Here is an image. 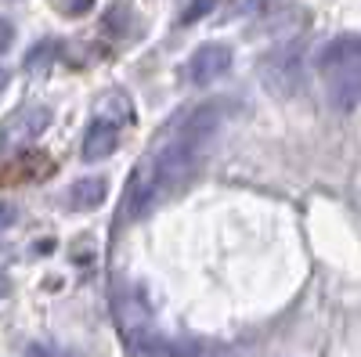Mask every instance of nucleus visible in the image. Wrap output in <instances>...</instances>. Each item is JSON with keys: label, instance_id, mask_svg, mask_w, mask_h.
Here are the masks:
<instances>
[{"label": "nucleus", "instance_id": "1", "mask_svg": "<svg viewBox=\"0 0 361 357\" xmlns=\"http://www.w3.org/2000/svg\"><path fill=\"white\" fill-rule=\"evenodd\" d=\"M300 76H304V40H286L271 54H264L260 80H264V87L271 94H279V98L293 94Z\"/></svg>", "mask_w": 361, "mask_h": 357}, {"label": "nucleus", "instance_id": "2", "mask_svg": "<svg viewBox=\"0 0 361 357\" xmlns=\"http://www.w3.org/2000/svg\"><path fill=\"white\" fill-rule=\"evenodd\" d=\"M47 127H51V108L47 105H22L18 112H11L4 123H0V156L37 141Z\"/></svg>", "mask_w": 361, "mask_h": 357}, {"label": "nucleus", "instance_id": "3", "mask_svg": "<svg viewBox=\"0 0 361 357\" xmlns=\"http://www.w3.org/2000/svg\"><path fill=\"white\" fill-rule=\"evenodd\" d=\"M228 112H231V101H202V105H195V108L185 115V123H180L177 134L202 148L209 137L221 130V123L228 119Z\"/></svg>", "mask_w": 361, "mask_h": 357}, {"label": "nucleus", "instance_id": "4", "mask_svg": "<svg viewBox=\"0 0 361 357\" xmlns=\"http://www.w3.org/2000/svg\"><path fill=\"white\" fill-rule=\"evenodd\" d=\"M231 62H235V54H231L228 44H202V47H195V54L188 58V69H185V73H188V80H192L195 87H206V83L228 76Z\"/></svg>", "mask_w": 361, "mask_h": 357}, {"label": "nucleus", "instance_id": "5", "mask_svg": "<svg viewBox=\"0 0 361 357\" xmlns=\"http://www.w3.org/2000/svg\"><path fill=\"white\" fill-rule=\"evenodd\" d=\"M116 144H119V119L102 115L83 134V159L87 163H98V159H105V156L116 152Z\"/></svg>", "mask_w": 361, "mask_h": 357}, {"label": "nucleus", "instance_id": "6", "mask_svg": "<svg viewBox=\"0 0 361 357\" xmlns=\"http://www.w3.org/2000/svg\"><path fill=\"white\" fill-rule=\"evenodd\" d=\"M325 80H329V101H333V108L350 112L361 105V62L329 73Z\"/></svg>", "mask_w": 361, "mask_h": 357}, {"label": "nucleus", "instance_id": "7", "mask_svg": "<svg viewBox=\"0 0 361 357\" xmlns=\"http://www.w3.org/2000/svg\"><path fill=\"white\" fill-rule=\"evenodd\" d=\"M357 62H361V37H354V33L329 40V44L322 47V54H318L322 76L336 73V69H347V65H357Z\"/></svg>", "mask_w": 361, "mask_h": 357}, {"label": "nucleus", "instance_id": "8", "mask_svg": "<svg viewBox=\"0 0 361 357\" xmlns=\"http://www.w3.org/2000/svg\"><path fill=\"white\" fill-rule=\"evenodd\" d=\"M109 195V181L105 177H80V181L69 188V206L73 210H98Z\"/></svg>", "mask_w": 361, "mask_h": 357}, {"label": "nucleus", "instance_id": "9", "mask_svg": "<svg viewBox=\"0 0 361 357\" xmlns=\"http://www.w3.org/2000/svg\"><path fill=\"white\" fill-rule=\"evenodd\" d=\"M51 54H54V44H37V51L25 58V65H29V69H40V62H44V65L51 62Z\"/></svg>", "mask_w": 361, "mask_h": 357}, {"label": "nucleus", "instance_id": "10", "mask_svg": "<svg viewBox=\"0 0 361 357\" xmlns=\"http://www.w3.org/2000/svg\"><path fill=\"white\" fill-rule=\"evenodd\" d=\"M25 357H73V353L58 350V346H51V343H33V346H29V353H25Z\"/></svg>", "mask_w": 361, "mask_h": 357}, {"label": "nucleus", "instance_id": "11", "mask_svg": "<svg viewBox=\"0 0 361 357\" xmlns=\"http://www.w3.org/2000/svg\"><path fill=\"white\" fill-rule=\"evenodd\" d=\"M11 44H15V25L8 18H0V54H4Z\"/></svg>", "mask_w": 361, "mask_h": 357}, {"label": "nucleus", "instance_id": "12", "mask_svg": "<svg viewBox=\"0 0 361 357\" xmlns=\"http://www.w3.org/2000/svg\"><path fill=\"white\" fill-rule=\"evenodd\" d=\"M15 220H18V210H15L11 202H0V231H8Z\"/></svg>", "mask_w": 361, "mask_h": 357}, {"label": "nucleus", "instance_id": "13", "mask_svg": "<svg viewBox=\"0 0 361 357\" xmlns=\"http://www.w3.org/2000/svg\"><path fill=\"white\" fill-rule=\"evenodd\" d=\"M8 292H11V278H8V275H0V300H4Z\"/></svg>", "mask_w": 361, "mask_h": 357}, {"label": "nucleus", "instance_id": "14", "mask_svg": "<svg viewBox=\"0 0 361 357\" xmlns=\"http://www.w3.org/2000/svg\"><path fill=\"white\" fill-rule=\"evenodd\" d=\"M4 87H8V69L0 65V91H4Z\"/></svg>", "mask_w": 361, "mask_h": 357}]
</instances>
